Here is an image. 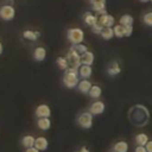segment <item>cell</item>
<instances>
[{
    "label": "cell",
    "mask_w": 152,
    "mask_h": 152,
    "mask_svg": "<svg viewBox=\"0 0 152 152\" xmlns=\"http://www.w3.org/2000/svg\"><path fill=\"white\" fill-rule=\"evenodd\" d=\"M89 112L93 114V115H100L104 112V103L102 101H95L90 108H89Z\"/></svg>",
    "instance_id": "9c48e42d"
},
{
    "label": "cell",
    "mask_w": 152,
    "mask_h": 152,
    "mask_svg": "<svg viewBox=\"0 0 152 152\" xmlns=\"http://www.w3.org/2000/svg\"><path fill=\"white\" fill-rule=\"evenodd\" d=\"M99 23L101 25H103L104 27H112L115 23V19L112 14H108V13H104V14H101L99 17Z\"/></svg>",
    "instance_id": "52a82bcc"
},
{
    "label": "cell",
    "mask_w": 152,
    "mask_h": 152,
    "mask_svg": "<svg viewBox=\"0 0 152 152\" xmlns=\"http://www.w3.org/2000/svg\"><path fill=\"white\" fill-rule=\"evenodd\" d=\"M71 48H74L78 53H83V52H86V51H88V48L84 45V44H82V43H80V44H75V45H72Z\"/></svg>",
    "instance_id": "f1b7e54d"
},
{
    "label": "cell",
    "mask_w": 152,
    "mask_h": 152,
    "mask_svg": "<svg viewBox=\"0 0 152 152\" xmlns=\"http://www.w3.org/2000/svg\"><path fill=\"white\" fill-rule=\"evenodd\" d=\"M142 21L145 25L152 27V12H147L142 15Z\"/></svg>",
    "instance_id": "4316f807"
},
{
    "label": "cell",
    "mask_w": 152,
    "mask_h": 152,
    "mask_svg": "<svg viewBox=\"0 0 152 152\" xmlns=\"http://www.w3.org/2000/svg\"><path fill=\"white\" fill-rule=\"evenodd\" d=\"M7 2H8L10 5H12V4H13V0H7Z\"/></svg>",
    "instance_id": "d590c367"
},
{
    "label": "cell",
    "mask_w": 152,
    "mask_h": 152,
    "mask_svg": "<svg viewBox=\"0 0 152 152\" xmlns=\"http://www.w3.org/2000/svg\"><path fill=\"white\" fill-rule=\"evenodd\" d=\"M37 125H38V128H40L42 131H48L51 127V121L49 118H38Z\"/></svg>",
    "instance_id": "2e32d148"
},
{
    "label": "cell",
    "mask_w": 152,
    "mask_h": 152,
    "mask_svg": "<svg viewBox=\"0 0 152 152\" xmlns=\"http://www.w3.org/2000/svg\"><path fill=\"white\" fill-rule=\"evenodd\" d=\"M48 139L45 137H38L36 138V141H34V147H37L39 151H45L48 148Z\"/></svg>",
    "instance_id": "5bb4252c"
},
{
    "label": "cell",
    "mask_w": 152,
    "mask_h": 152,
    "mask_svg": "<svg viewBox=\"0 0 152 152\" xmlns=\"http://www.w3.org/2000/svg\"><path fill=\"white\" fill-rule=\"evenodd\" d=\"M88 94H89L90 97H93V99H99V97L101 96V94H102V89H101V87H99V86H93V87L90 88V90H89Z\"/></svg>",
    "instance_id": "603a6c76"
},
{
    "label": "cell",
    "mask_w": 152,
    "mask_h": 152,
    "mask_svg": "<svg viewBox=\"0 0 152 152\" xmlns=\"http://www.w3.org/2000/svg\"><path fill=\"white\" fill-rule=\"evenodd\" d=\"M36 115L37 118H49L51 115V109L48 104H39L36 108Z\"/></svg>",
    "instance_id": "ba28073f"
},
{
    "label": "cell",
    "mask_w": 152,
    "mask_h": 152,
    "mask_svg": "<svg viewBox=\"0 0 152 152\" xmlns=\"http://www.w3.org/2000/svg\"><path fill=\"white\" fill-rule=\"evenodd\" d=\"M91 72H93V69H91V65H87V64H81V66L78 68V74L82 78H88L91 76Z\"/></svg>",
    "instance_id": "8fae6325"
},
{
    "label": "cell",
    "mask_w": 152,
    "mask_h": 152,
    "mask_svg": "<svg viewBox=\"0 0 152 152\" xmlns=\"http://www.w3.org/2000/svg\"><path fill=\"white\" fill-rule=\"evenodd\" d=\"M114 28L113 27H104L103 31L101 32V37L104 39V40H109L114 37Z\"/></svg>",
    "instance_id": "44dd1931"
},
{
    "label": "cell",
    "mask_w": 152,
    "mask_h": 152,
    "mask_svg": "<svg viewBox=\"0 0 152 152\" xmlns=\"http://www.w3.org/2000/svg\"><path fill=\"white\" fill-rule=\"evenodd\" d=\"M39 36H40V33H39L38 31L26 30V31H24V32H23V37H24L25 39H27V40H32V42L37 40Z\"/></svg>",
    "instance_id": "e0dca14e"
},
{
    "label": "cell",
    "mask_w": 152,
    "mask_h": 152,
    "mask_svg": "<svg viewBox=\"0 0 152 152\" xmlns=\"http://www.w3.org/2000/svg\"><path fill=\"white\" fill-rule=\"evenodd\" d=\"M150 1H151V2H152V0H150Z\"/></svg>",
    "instance_id": "f35d334b"
},
{
    "label": "cell",
    "mask_w": 152,
    "mask_h": 152,
    "mask_svg": "<svg viewBox=\"0 0 152 152\" xmlns=\"http://www.w3.org/2000/svg\"><path fill=\"white\" fill-rule=\"evenodd\" d=\"M93 11L97 12L100 15L106 13V0H90Z\"/></svg>",
    "instance_id": "8992f818"
},
{
    "label": "cell",
    "mask_w": 152,
    "mask_h": 152,
    "mask_svg": "<svg viewBox=\"0 0 152 152\" xmlns=\"http://www.w3.org/2000/svg\"><path fill=\"white\" fill-rule=\"evenodd\" d=\"M134 152H147V150H146L145 146H142V145H138V146L135 147Z\"/></svg>",
    "instance_id": "4dcf8cb0"
},
{
    "label": "cell",
    "mask_w": 152,
    "mask_h": 152,
    "mask_svg": "<svg viewBox=\"0 0 152 152\" xmlns=\"http://www.w3.org/2000/svg\"><path fill=\"white\" fill-rule=\"evenodd\" d=\"M133 33V25L126 26V37H129Z\"/></svg>",
    "instance_id": "f546056e"
},
{
    "label": "cell",
    "mask_w": 152,
    "mask_h": 152,
    "mask_svg": "<svg viewBox=\"0 0 152 152\" xmlns=\"http://www.w3.org/2000/svg\"><path fill=\"white\" fill-rule=\"evenodd\" d=\"M83 20H84V23H86L87 25L93 26L94 24H96V23L99 21V18H97L95 14H93L91 12H87V13L83 15Z\"/></svg>",
    "instance_id": "9a60e30c"
},
{
    "label": "cell",
    "mask_w": 152,
    "mask_h": 152,
    "mask_svg": "<svg viewBox=\"0 0 152 152\" xmlns=\"http://www.w3.org/2000/svg\"><path fill=\"white\" fill-rule=\"evenodd\" d=\"M80 152H89V150H88V148H87L86 146H83V147H82V148L80 150Z\"/></svg>",
    "instance_id": "836d02e7"
},
{
    "label": "cell",
    "mask_w": 152,
    "mask_h": 152,
    "mask_svg": "<svg viewBox=\"0 0 152 152\" xmlns=\"http://www.w3.org/2000/svg\"><path fill=\"white\" fill-rule=\"evenodd\" d=\"M14 15H15V10L12 5L6 4V5L0 7V18L1 19L6 20V21H10L14 18Z\"/></svg>",
    "instance_id": "277c9868"
},
{
    "label": "cell",
    "mask_w": 152,
    "mask_h": 152,
    "mask_svg": "<svg viewBox=\"0 0 152 152\" xmlns=\"http://www.w3.org/2000/svg\"><path fill=\"white\" fill-rule=\"evenodd\" d=\"M66 37H68V40L75 45V44H80L83 42L84 39V32L82 28L80 27H71L66 32Z\"/></svg>",
    "instance_id": "7a4b0ae2"
},
{
    "label": "cell",
    "mask_w": 152,
    "mask_h": 152,
    "mask_svg": "<svg viewBox=\"0 0 152 152\" xmlns=\"http://www.w3.org/2000/svg\"><path fill=\"white\" fill-rule=\"evenodd\" d=\"M120 71H121V68H120V65H119V63H118L116 61L112 62V63L109 64L108 69H107V72H108L110 76H115V75L120 74Z\"/></svg>",
    "instance_id": "ac0fdd59"
},
{
    "label": "cell",
    "mask_w": 152,
    "mask_h": 152,
    "mask_svg": "<svg viewBox=\"0 0 152 152\" xmlns=\"http://www.w3.org/2000/svg\"><path fill=\"white\" fill-rule=\"evenodd\" d=\"M147 141H148V137H147L145 133H139V134L135 137V142H137V145H142V146H145V145L147 144Z\"/></svg>",
    "instance_id": "d4e9b609"
},
{
    "label": "cell",
    "mask_w": 152,
    "mask_h": 152,
    "mask_svg": "<svg viewBox=\"0 0 152 152\" xmlns=\"http://www.w3.org/2000/svg\"><path fill=\"white\" fill-rule=\"evenodd\" d=\"M91 87H93L91 82H90L89 80H87V78H83L82 81H80V83H78V86H77L78 90H80L81 93H83V94H88Z\"/></svg>",
    "instance_id": "7c38bea8"
},
{
    "label": "cell",
    "mask_w": 152,
    "mask_h": 152,
    "mask_svg": "<svg viewBox=\"0 0 152 152\" xmlns=\"http://www.w3.org/2000/svg\"><path fill=\"white\" fill-rule=\"evenodd\" d=\"M103 28H104V26L101 25L99 21L91 26V31H93V33H95V34H101V32L103 31Z\"/></svg>",
    "instance_id": "83f0119b"
},
{
    "label": "cell",
    "mask_w": 152,
    "mask_h": 152,
    "mask_svg": "<svg viewBox=\"0 0 152 152\" xmlns=\"http://www.w3.org/2000/svg\"><path fill=\"white\" fill-rule=\"evenodd\" d=\"M80 74H78V69H74V68H68L65 70V74L63 76V83L66 88L72 89L75 87L78 86L80 83Z\"/></svg>",
    "instance_id": "6da1fadb"
},
{
    "label": "cell",
    "mask_w": 152,
    "mask_h": 152,
    "mask_svg": "<svg viewBox=\"0 0 152 152\" xmlns=\"http://www.w3.org/2000/svg\"><path fill=\"white\" fill-rule=\"evenodd\" d=\"M145 147H146L147 152H152V140H148L147 144L145 145Z\"/></svg>",
    "instance_id": "1f68e13d"
},
{
    "label": "cell",
    "mask_w": 152,
    "mask_h": 152,
    "mask_svg": "<svg viewBox=\"0 0 152 152\" xmlns=\"http://www.w3.org/2000/svg\"><path fill=\"white\" fill-rule=\"evenodd\" d=\"M112 152H118V151H115V150H113V151H112Z\"/></svg>",
    "instance_id": "74e56055"
},
{
    "label": "cell",
    "mask_w": 152,
    "mask_h": 152,
    "mask_svg": "<svg viewBox=\"0 0 152 152\" xmlns=\"http://www.w3.org/2000/svg\"><path fill=\"white\" fill-rule=\"evenodd\" d=\"M133 21H134V18L131 15V14H124L120 17L119 19V23L124 26H129V25H133Z\"/></svg>",
    "instance_id": "ffe728a7"
},
{
    "label": "cell",
    "mask_w": 152,
    "mask_h": 152,
    "mask_svg": "<svg viewBox=\"0 0 152 152\" xmlns=\"http://www.w3.org/2000/svg\"><path fill=\"white\" fill-rule=\"evenodd\" d=\"M56 63L59 66V69H62V70H66L69 68V62H68L66 57H58Z\"/></svg>",
    "instance_id": "484cf974"
},
{
    "label": "cell",
    "mask_w": 152,
    "mask_h": 152,
    "mask_svg": "<svg viewBox=\"0 0 152 152\" xmlns=\"http://www.w3.org/2000/svg\"><path fill=\"white\" fill-rule=\"evenodd\" d=\"M66 59L69 62V68L78 69L81 66V53H78L74 48H70V50L66 53Z\"/></svg>",
    "instance_id": "3957f363"
},
{
    "label": "cell",
    "mask_w": 152,
    "mask_h": 152,
    "mask_svg": "<svg viewBox=\"0 0 152 152\" xmlns=\"http://www.w3.org/2000/svg\"><path fill=\"white\" fill-rule=\"evenodd\" d=\"M2 51H4V46H2V43L0 42V55L2 53Z\"/></svg>",
    "instance_id": "e575fe53"
},
{
    "label": "cell",
    "mask_w": 152,
    "mask_h": 152,
    "mask_svg": "<svg viewBox=\"0 0 152 152\" xmlns=\"http://www.w3.org/2000/svg\"><path fill=\"white\" fill-rule=\"evenodd\" d=\"M81 63L82 64H87V65H91L94 63V53L91 51H86L81 55Z\"/></svg>",
    "instance_id": "4fadbf2b"
},
{
    "label": "cell",
    "mask_w": 152,
    "mask_h": 152,
    "mask_svg": "<svg viewBox=\"0 0 152 152\" xmlns=\"http://www.w3.org/2000/svg\"><path fill=\"white\" fill-rule=\"evenodd\" d=\"M45 57H46V50H45V48L38 46V48L34 49V51H33V58H34V61L42 62V61L45 59Z\"/></svg>",
    "instance_id": "30bf717a"
},
{
    "label": "cell",
    "mask_w": 152,
    "mask_h": 152,
    "mask_svg": "<svg viewBox=\"0 0 152 152\" xmlns=\"http://www.w3.org/2000/svg\"><path fill=\"white\" fill-rule=\"evenodd\" d=\"M34 141H36V138H34L33 135H25V137L23 138V140H21L24 147H26V148L34 146Z\"/></svg>",
    "instance_id": "7402d4cb"
},
{
    "label": "cell",
    "mask_w": 152,
    "mask_h": 152,
    "mask_svg": "<svg viewBox=\"0 0 152 152\" xmlns=\"http://www.w3.org/2000/svg\"><path fill=\"white\" fill-rule=\"evenodd\" d=\"M77 124L82 127V128H90L93 126V114L90 112H86L80 114V116L77 118Z\"/></svg>",
    "instance_id": "5b68a950"
},
{
    "label": "cell",
    "mask_w": 152,
    "mask_h": 152,
    "mask_svg": "<svg viewBox=\"0 0 152 152\" xmlns=\"http://www.w3.org/2000/svg\"><path fill=\"white\" fill-rule=\"evenodd\" d=\"M26 152H39V150H38L37 147L32 146V147H28V148H26Z\"/></svg>",
    "instance_id": "d6a6232c"
},
{
    "label": "cell",
    "mask_w": 152,
    "mask_h": 152,
    "mask_svg": "<svg viewBox=\"0 0 152 152\" xmlns=\"http://www.w3.org/2000/svg\"><path fill=\"white\" fill-rule=\"evenodd\" d=\"M114 34L115 37L118 38H122V37H126V26L121 25L120 23L118 25H114Z\"/></svg>",
    "instance_id": "d6986e66"
},
{
    "label": "cell",
    "mask_w": 152,
    "mask_h": 152,
    "mask_svg": "<svg viewBox=\"0 0 152 152\" xmlns=\"http://www.w3.org/2000/svg\"><path fill=\"white\" fill-rule=\"evenodd\" d=\"M139 1H141V2H147V1H150V0H139Z\"/></svg>",
    "instance_id": "8d00e7d4"
},
{
    "label": "cell",
    "mask_w": 152,
    "mask_h": 152,
    "mask_svg": "<svg viewBox=\"0 0 152 152\" xmlns=\"http://www.w3.org/2000/svg\"><path fill=\"white\" fill-rule=\"evenodd\" d=\"M114 150L118 151V152H127L128 151V144L126 141H124V140L118 141L114 145Z\"/></svg>",
    "instance_id": "cb8c5ba5"
}]
</instances>
